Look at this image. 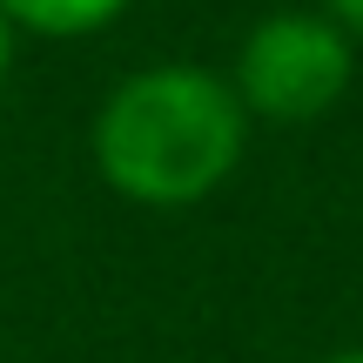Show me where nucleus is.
I'll return each mask as SVG.
<instances>
[{"label":"nucleus","mask_w":363,"mask_h":363,"mask_svg":"<svg viewBox=\"0 0 363 363\" xmlns=\"http://www.w3.org/2000/svg\"><path fill=\"white\" fill-rule=\"evenodd\" d=\"M94 175L135 208H195L249 155V115L229 74L195 61L135 67L101 94L88 128Z\"/></svg>","instance_id":"obj_1"},{"label":"nucleus","mask_w":363,"mask_h":363,"mask_svg":"<svg viewBox=\"0 0 363 363\" xmlns=\"http://www.w3.org/2000/svg\"><path fill=\"white\" fill-rule=\"evenodd\" d=\"M350 81H357V40L316 7L262 13L242 34L235 67H229V88L242 101V115L249 121H283V128L323 121L350 94Z\"/></svg>","instance_id":"obj_2"},{"label":"nucleus","mask_w":363,"mask_h":363,"mask_svg":"<svg viewBox=\"0 0 363 363\" xmlns=\"http://www.w3.org/2000/svg\"><path fill=\"white\" fill-rule=\"evenodd\" d=\"M135 0H0V21L13 34H40V40H88L101 27H115Z\"/></svg>","instance_id":"obj_3"},{"label":"nucleus","mask_w":363,"mask_h":363,"mask_svg":"<svg viewBox=\"0 0 363 363\" xmlns=\"http://www.w3.org/2000/svg\"><path fill=\"white\" fill-rule=\"evenodd\" d=\"M316 13H330V21H337L343 34L363 48V0H316Z\"/></svg>","instance_id":"obj_4"},{"label":"nucleus","mask_w":363,"mask_h":363,"mask_svg":"<svg viewBox=\"0 0 363 363\" xmlns=\"http://www.w3.org/2000/svg\"><path fill=\"white\" fill-rule=\"evenodd\" d=\"M7 74H13V27L0 21V94H7Z\"/></svg>","instance_id":"obj_5"},{"label":"nucleus","mask_w":363,"mask_h":363,"mask_svg":"<svg viewBox=\"0 0 363 363\" xmlns=\"http://www.w3.org/2000/svg\"><path fill=\"white\" fill-rule=\"evenodd\" d=\"M323 363H363V350H337V357H323Z\"/></svg>","instance_id":"obj_6"}]
</instances>
